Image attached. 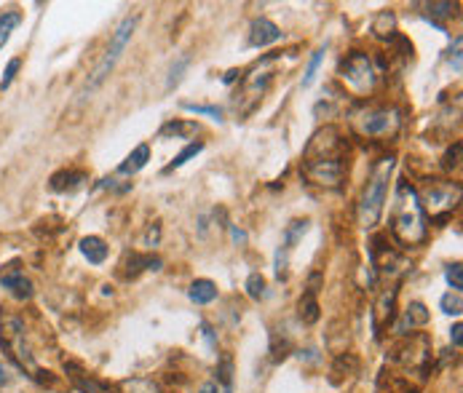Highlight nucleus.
I'll return each instance as SVG.
<instances>
[{
  "instance_id": "nucleus-15",
  "label": "nucleus",
  "mask_w": 463,
  "mask_h": 393,
  "mask_svg": "<svg viewBox=\"0 0 463 393\" xmlns=\"http://www.w3.org/2000/svg\"><path fill=\"white\" fill-rule=\"evenodd\" d=\"M148 161H150V147L148 145H137L131 153L124 158V164L118 166V174H137L140 168H145L148 166Z\"/></svg>"
},
{
  "instance_id": "nucleus-38",
  "label": "nucleus",
  "mask_w": 463,
  "mask_h": 393,
  "mask_svg": "<svg viewBox=\"0 0 463 393\" xmlns=\"http://www.w3.org/2000/svg\"><path fill=\"white\" fill-rule=\"evenodd\" d=\"M458 158H461V142H455V147L448 150V155H445V168L458 166Z\"/></svg>"
},
{
  "instance_id": "nucleus-13",
  "label": "nucleus",
  "mask_w": 463,
  "mask_h": 393,
  "mask_svg": "<svg viewBox=\"0 0 463 393\" xmlns=\"http://www.w3.org/2000/svg\"><path fill=\"white\" fill-rule=\"evenodd\" d=\"M429 319H431V313H429V308H426L423 302H410L407 310H405V316H402V321L396 324V332H399V335H407V329L426 326Z\"/></svg>"
},
{
  "instance_id": "nucleus-2",
  "label": "nucleus",
  "mask_w": 463,
  "mask_h": 393,
  "mask_svg": "<svg viewBox=\"0 0 463 393\" xmlns=\"http://www.w3.org/2000/svg\"><path fill=\"white\" fill-rule=\"evenodd\" d=\"M393 155H386L380 158L370 180H367V187L362 193V201H359V225L365 230H372L375 225L380 222L383 217V206H386V196H389V180H391V171H393Z\"/></svg>"
},
{
  "instance_id": "nucleus-18",
  "label": "nucleus",
  "mask_w": 463,
  "mask_h": 393,
  "mask_svg": "<svg viewBox=\"0 0 463 393\" xmlns=\"http://www.w3.org/2000/svg\"><path fill=\"white\" fill-rule=\"evenodd\" d=\"M393 32H396V16L391 11H380L375 19H372V35L378 41H391Z\"/></svg>"
},
{
  "instance_id": "nucleus-39",
  "label": "nucleus",
  "mask_w": 463,
  "mask_h": 393,
  "mask_svg": "<svg viewBox=\"0 0 463 393\" xmlns=\"http://www.w3.org/2000/svg\"><path fill=\"white\" fill-rule=\"evenodd\" d=\"M461 332H463L461 324H455V326L450 329V340H452V345H455V348H461Z\"/></svg>"
},
{
  "instance_id": "nucleus-11",
  "label": "nucleus",
  "mask_w": 463,
  "mask_h": 393,
  "mask_svg": "<svg viewBox=\"0 0 463 393\" xmlns=\"http://www.w3.org/2000/svg\"><path fill=\"white\" fill-rule=\"evenodd\" d=\"M281 41V29L279 25H273L270 19L266 16H260V19H254L252 25H249V46L254 48H266L270 43Z\"/></svg>"
},
{
  "instance_id": "nucleus-26",
  "label": "nucleus",
  "mask_w": 463,
  "mask_h": 393,
  "mask_svg": "<svg viewBox=\"0 0 463 393\" xmlns=\"http://www.w3.org/2000/svg\"><path fill=\"white\" fill-rule=\"evenodd\" d=\"M201 150H204V142H193V145H188V147H185L183 153L177 155V158H174V161H171V164H169L167 168H164V171H174V168H180V166H185V164H188V161H190V158H196L198 153H201Z\"/></svg>"
},
{
  "instance_id": "nucleus-12",
  "label": "nucleus",
  "mask_w": 463,
  "mask_h": 393,
  "mask_svg": "<svg viewBox=\"0 0 463 393\" xmlns=\"http://www.w3.org/2000/svg\"><path fill=\"white\" fill-rule=\"evenodd\" d=\"M3 289H8L16 300H30L32 297V281L22 273V270H8L6 276H0Z\"/></svg>"
},
{
  "instance_id": "nucleus-25",
  "label": "nucleus",
  "mask_w": 463,
  "mask_h": 393,
  "mask_svg": "<svg viewBox=\"0 0 463 393\" xmlns=\"http://www.w3.org/2000/svg\"><path fill=\"white\" fill-rule=\"evenodd\" d=\"M124 393H161L158 391V385H155L153 380L148 378H131V380H124Z\"/></svg>"
},
{
  "instance_id": "nucleus-16",
  "label": "nucleus",
  "mask_w": 463,
  "mask_h": 393,
  "mask_svg": "<svg viewBox=\"0 0 463 393\" xmlns=\"http://www.w3.org/2000/svg\"><path fill=\"white\" fill-rule=\"evenodd\" d=\"M81 254L91 265H102L107 260V244L99 236H86V239H81Z\"/></svg>"
},
{
  "instance_id": "nucleus-40",
  "label": "nucleus",
  "mask_w": 463,
  "mask_h": 393,
  "mask_svg": "<svg viewBox=\"0 0 463 393\" xmlns=\"http://www.w3.org/2000/svg\"><path fill=\"white\" fill-rule=\"evenodd\" d=\"M198 393H223V388H220L214 380H209V382H204V385H201V391Z\"/></svg>"
},
{
  "instance_id": "nucleus-3",
  "label": "nucleus",
  "mask_w": 463,
  "mask_h": 393,
  "mask_svg": "<svg viewBox=\"0 0 463 393\" xmlns=\"http://www.w3.org/2000/svg\"><path fill=\"white\" fill-rule=\"evenodd\" d=\"M137 25H140V14H131V16H126V19H121V25H118L115 32L110 35L107 51L102 54L99 65L94 67V72L89 75V81H86V91H94V88H99V86L110 78V72L115 70V65H118V59H121V54H124V48H126L129 41H131V35H134Z\"/></svg>"
},
{
  "instance_id": "nucleus-28",
  "label": "nucleus",
  "mask_w": 463,
  "mask_h": 393,
  "mask_svg": "<svg viewBox=\"0 0 463 393\" xmlns=\"http://www.w3.org/2000/svg\"><path fill=\"white\" fill-rule=\"evenodd\" d=\"M322 62H324V48H319V51H313L308 67H306V75H303V88H308V86L313 84V78H316V72H319V65H322Z\"/></svg>"
},
{
  "instance_id": "nucleus-30",
  "label": "nucleus",
  "mask_w": 463,
  "mask_h": 393,
  "mask_svg": "<svg viewBox=\"0 0 463 393\" xmlns=\"http://www.w3.org/2000/svg\"><path fill=\"white\" fill-rule=\"evenodd\" d=\"M445 279H448V284L452 286V292H461L463 289V267H461V262H452V265H448V270H445Z\"/></svg>"
},
{
  "instance_id": "nucleus-17",
  "label": "nucleus",
  "mask_w": 463,
  "mask_h": 393,
  "mask_svg": "<svg viewBox=\"0 0 463 393\" xmlns=\"http://www.w3.org/2000/svg\"><path fill=\"white\" fill-rule=\"evenodd\" d=\"M164 267V260L161 257H142V254H129V260H126V276L129 279H137L142 270H161Z\"/></svg>"
},
{
  "instance_id": "nucleus-24",
  "label": "nucleus",
  "mask_w": 463,
  "mask_h": 393,
  "mask_svg": "<svg viewBox=\"0 0 463 393\" xmlns=\"http://www.w3.org/2000/svg\"><path fill=\"white\" fill-rule=\"evenodd\" d=\"M19 22H22V16L16 14V11H8V14L0 16V48L8 43V38H11V32H14L16 27H19Z\"/></svg>"
},
{
  "instance_id": "nucleus-31",
  "label": "nucleus",
  "mask_w": 463,
  "mask_h": 393,
  "mask_svg": "<svg viewBox=\"0 0 463 393\" xmlns=\"http://www.w3.org/2000/svg\"><path fill=\"white\" fill-rule=\"evenodd\" d=\"M183 107L188 112H196V115H211L214 121H223V110H220V107H211V105H193V102H183Z\"/></svg>"
},
{
  "instance_id": "nucleus-37",
  "label": "nucleus",
  "mask_w": 463,
  "mask_h": 393,
  "mask_svg": "<svg viewBox=\"0 0 463 393\" xmlns=\"http://www.w3.org/2000/svg\"><path fill=\"white\" fill-rule=\"evenodd\" d=\"M158 239H161V225L153 222L150 227H148V233H145V246H158Z\"/></svg>"
},
{
  "instance_id": "nucleus-21",
  "label": "nucleus",
  "mask_w": 463,
  "mask_h": 393,
  "mask_svg": "<svg viewBox=\"0 0 463 393\" xmlns=\"http://www.w3.org/2000/svg\"><path fill=\"white\" fill-rule=\"evenodd\" d=\"M198 126L190 124V121H169L167 126L161 128V137H177V140H185L190 134H196Z\"/></svg>"
},
{
  "instance_id": "nucleus-9",
  "label": "nucleus",
  "mask_w": 463,
  "mask_h": 393,
  "mask_svg": "<svg viewBox=\"0 0 463 393\" xmlns=\"http://www.w3.org/2000/svg\"><path fill=\"white\" fill-rule=\"evenodd\" d=\"M458 198H461V190L452 187V185H431L423 196L421 206L423 211H429L434 220H445L450 211L458 206Z\"/></svg>"
},
{
  "instance_id": "nucleus-29",
  "label": "nucleus",
  "mask_w": 463,
  "mask_h": 393,
  "mask_svg": "<svg viewBox=\"0 0 463 393\" xmlns=\"http://www.w3.org/2000/svg\"><path fill=\"white\" fill-rule=\"evenodd\" d=\"M247 295L252 297V300L266 297V279H263L260 273H252V276L247 279Z\"/></svg>"
},
{
  "instance_id": "nucleus-4",
  "label": "nucleus",
  "mask_w": 463,
  "mask_h": 393,
  "mask_svg": "<svg viewBox=\"0 0 463 393\" xmlns=\"http://www.w3.org/2000/svg\"><path fill=\"white\" fill-rule=\"evenodd\" d=\"M402 124L399 110L393 107H375V110H362L351 118V126L362 137H386L393 134Z\"/></svg>"
},
{
  "instance_id": "nucleus-20",
  "label": "nucleus",
  "mask_w": 463,
  "mask_h": 393,
  "mask_svg": "<svg viewBox=\"0 0 463 393\" xmlns=\"http://www.w3.org/2000/svg\"><path fill=\"white\" fill-rule=\"evenodd\" d=\"M81 182H86L84 171H59V174L51 177V190L65 193V190H75Z\"/></svg>"
},
{
  "instance_id": "nucleus-27",
  "label": "nucleus",
  "mask_w": 463,
  "mask_h": 393,
  "mask_svg": "<svg viewBox=\"0 0 463 393\" xmlns=\"http://www.w3.org/2000/svg\"><path fill=\"white\" fill-rule=\"evenodd\" d=\"M439 308H442V313H448V316H461L463 313L461 292H448V295L439 300Z\"/></svg>"
},
{
  "instance_id": "nucleus-6",
  "label": "nucleus",
  "mask_w": 463,
  "mask_h": 393,
  "mask_svg": "<svg viewBox=\"0 0 463 393\" xmlns=\"http://www.w3.org/2000/svg\"><path fill=\"white\" fill-rule=\"evenodd\" d=\"M0 342H3V348L11 353V359H14L16 364L22 366V369H27L32 372V378L35 375H41V369L35 366V359L30 356L27 345H25V326L19 319H6V321L0 324Z\"/></svg>"
},
{
  "instance_id": "nucleus-5",
  "label": "nucleus",
  "mask_w": 463,
  "mask_h": 393,
  "mask_svg": "<svg viewBox=\"0 0 463 393\" xmlns=\"http://www.w3.org/2000/svg\"><path fill=\"white\" fill-rule=\"evenodd\" d=\"M340 75H343V81L351 86L356 94L372 91V86L378 81L375 67H372V62H370V56L365 51H351V54L346 56L340 62Z\"/></svg>"
},
{
  "instance_id": "nucleus-33",
  "label": "nucleus",
  "mask_w": 463,
  "mask_h": 393,
  "mask_svg": "<svg viewBox=\"0 0 463 393\" xmlns=\"http://www.w3.org/2000/svg\"><path fill=\"white\" fill-rule=\"evenodd\" d=\"M393 300H396V289H391L389 295L380 300V305H378V319H380V321H391V316H393Z\"/></svg>"
},
{
  "instance_id": "nucleus-8",
  "label": "nucleus",
  "mask_w": 463,
  "mask_h": 393,
  "mask_svg": "<svg viewBox=\"0 0 463 393\" xmlns=\"http://www.w3.org/2000/svg\"><path fill=\"white\" fill-rule=\"evenodd\" d=\"M303 168L311 182H316L319 187H337L346 177L343 158H311V161H303Z\"/></svg>"
},
{
  "instance_id": "nucleus-35",
  "label": "nucleus",
  "mask_w": 463,
  "mask_h": 393,
  "mask_svg": "<svg viewBox=\"0 0 463 393\" xmlns=\"http://www.w3.org/2000/svg\"><path fill=\"white\" fill-rule=\"evenodd\" d=\"M426 8L431 11V19H434V16H452L458 6H455V3H429Z\"/></svg>"
},
{
  "instance_id": "nucleus-32",
  "label": "nucleus",
  "mask_w": 463,
  "mask_h": 393,
  "mask_svg": "<svg viewBox=\"0 0 463 393\" xmlns=\"http://www.w3.org/2000/svg\"><path fill=\"white\" fill-rule=\"evenodd\" d=\"M72 380H75V385L81 388V393H110L102 382H97V380H91V378H78V375H72Z\"/></svg>"
},
{
  "instance_id": "nucleus-19",
  "label": "nucleus",
  "mask_w": 463,
  "mask_h": 393,
  "mask_svg": "<svg viewBox=\"0 0 463 393\" xmlns=\"http://www.w3.org/2000/svg\"><path fill=\"white\" fill-rule=\"evenodd\" d=\"M319 302H316V295L313 292H306V295L300 297V302H297V316H300V321L303 324H316L319 321Z\"/></svg>"
},
{
  "instance_id": "nucleus-36",
  "label": "nucleus",
  "mask_w": 463,
  "mask_h": 393,
  "mask_svg": "<svg viewBox=\"0 0 463 393\" xmlns=\"http://www.w3.org/2000/svg\"><path fill=\"white\" fill-rule=\"evenodd\" d=\"M461 46H463V38L458 35L455 43H452V48H450V62H452V70L461 72Z\"/></svg>"
},
{
  "instance_id": "nucleus-41",
  "label": "nucleus",
  "mask_w": 463,
  "mask_h": 393,
  "mask_svg": "<svg viewBox=\"0 0 463 393\" xmlns=\"http://www.w3.org/2000/svg\"><path fill=\"white\" fill-rule=\"evenodd\" d=\"M230 236H233V241H236V244H244V241H247V233H244V230H239V227H230Z\"/></svg>"
},
{
  "instance_id": "nucleus-34",
  "label": "nucleus",
  "mask_w": 463,
  "mask_h": 393,
  "mask_svg": "<svg viewBox=\"0 0 463 393\" xmlns=\"http://www.w3.org/2000/svg\"><path fill=\"white\" fill-rule=\"evenodd\" d=\"M19 67H22V59H11V62H8V67H6V72H3V81H0V91L11 86V81L16 78Z\"/></svg>"
},
{
  "instance_id": "nucleus-1",
  "label": "nucleus",
  "mask_w": 463,
  "mask_h": 393,
  "mask_svg": "<svg viewBox=\"0 0 463 393\" xmlns=\"http://www.w3.org/2000/svg\"><path fill=\"white\" fill-rule=\"evenodd\" d=\"M391 233L402 246L423 244L426 236H429V225H426L421 198L407 182H399V190H396V209H393Z\"/></svg>"
},
{
  "instance_id": "nucleus-22",
  "label": "nucleus",
  "mask_w": 463,
  "mask_h": 393,
  "mask_svg": "<svg viewBox=\"0 0 463 393\" xmlns=\"http://www.w3.org/2000/svg\"><path fill=\"white\" fill-rule=\"evenodd\" d=\"M308 220H295V222H289L287 225V230H284V244L281 246H287V249H295V244L306 233H308Z\"/></svg>"
},
{
  "instance_id": "nucleus-42",
  "label": "nucleus",
  "mask_w": 463,
  "mask_h": 393,
  "mask_svg": "<svg viewBox=\"0 0 463 393\" xmlns=\"http://www.w3.org/2000/svg\"><path fill=\"white\" fill-rule=\"evenodd\" d=\"M6 382H8V375H6V369L0 364V385H6Z\"/></svg>"
},
{
  "instance_id": "nucleus-23",
  "label": "nucleus",
  "mask_w": 463,
  "mask_h": 393,
  "mask_svg": "<svg viewBox=\"0 0 463 393\" xmlns=\"http://www.w3.org/2000/svg\"><path fill=\"white\" fill-rule=\"evenodd\" d=\"M188 65H190V54L177 56V62H171L169 75H167V88H174V86L183 81V72L188 70Z\"/></svg>"
},
{
  "instance_id": "nucleus-7",
  "label": "nucleus",
  "mask_w": 463,
  "mask_h": 393,
  "mask_svg": "<svg viewBox=\"0 0 463 393\" xmlns=\"http://www.w3.org/2000/svg\"><path fill=\"white\" fill-rule=\"evenodd\" d=\"M343 150H346V140H343L340 128L324 126L306 145L303 161H311V158H343Z\"/></svg>"
},
{
  "instance_id": "nucleus-10",
  "label": "nucleus",
  "mask_w": 463,
  "mask_h": 393,
  "mask_svg": "<svg viewBox=\"0 0 463 393\" xmlns=\"http://www.w3.org/2000/svg\"><path fill=\"white\" fill-rule=\"evenodd\" d=\"M276 62V56H266L260 65H254V70L244 78V88H247V94H252V97H263L268 91V86L273 81V72L268 70L270 65Z\"/></svg>"
},
{
  "instance_id": "nucleus-14",
  "label": "nucleus",
  "mask_w": 463,
  "mask_h": 393,
  "mask_svg": "<svg viewBox=\"0 0 463 393\" xmlns=\"http://www.w3.org/2000/svg\"><path fill=\"white\" fill-rule=\"evenodd\" d=\"M188 297L196 305H209V302L217 300V284L209 279H196L190 284V289H188Z\"/></svg>"
}]
</instances>
